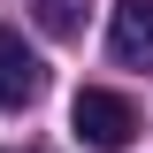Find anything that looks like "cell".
Here are the masks:
<instances>
[{
	"instance_id": "obj_1",
	"label": "cell",
	"mask_w": 153,
	"mask_h": 153,
	"mask_svg": "<svg viewBox=\"0 0 153 153\" xmlns=\"http://www.w3.org/2000/svg\"><path fill=\"white\" fill-rule=\"evenodd\" d=\"M69 123H76V138L84 146H100V153H123L138 138V107L123 92H107V84H84V92L69 100Z\"/></svg>"
},
{
	"instance_id": "obj_2",
	"label": "cell",
	"mask_w": 153,
	"mask_h": 153,
	"mask_svg": "<svg viewBox=\"0 0 153 153\" xmlns=\"http://www.w3.org/2000/svg\"><path fill=\"white\" fill-rule=\"evenodd\" d=\"M107 54L123 61V69H153V0H115Z\"/></svg>"
},
{
	"instance_id": "obj_3",
	"label": "cell",
	"mask_w": 153,
	"mask_h": 153,
	"mask_svg": "<svg viewBox=\"0 0 153 153\" xmlns=\"http://www.w3.org/2000/svg\"><path fill=\"white\" fill-rule=\"evenodd\" d=\"M38 92H46V61L16 31H0V107H31Z\"/></svg>"
},
{
	"instance_id": "obj_4",
	"label": "cell",
	"mask_w": 153,
	"mask_h": 153,
	"mask_svg": "<svg viewBox=\"0 0 153 153\" xmlns=\"http://www.w3.org/2000/svg\"><path fill=\"white\" fill-rule=\"evenodd\" d=\"M84 8H92V0H46V8H38V23H46L54 38H69L76 23H84Z\"/></svg>"
}]
</instances>
